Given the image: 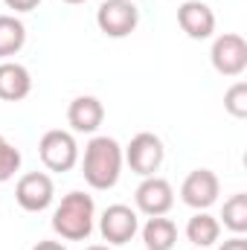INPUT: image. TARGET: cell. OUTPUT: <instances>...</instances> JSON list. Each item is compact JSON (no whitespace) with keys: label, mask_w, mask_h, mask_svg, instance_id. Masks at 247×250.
Segmentation results:
<instances>
[{"label":"cell","mask_w":247,"mask_h":250,"mask_svg":"<svg viewBox=\"0 0 247 250\" xmlns=\"http://www.w3.org/2000/svg\"><path fill=\"white\" fill-rule=\"evenodd\" d=\"M209 62L215 67V73L221 76H242L247 70V41L239 32H224L212 41L209 50Z\"/></svg>","instance_id":"obj_6"},{"label":"cell","mask_w":247,"mask_h":250,"mask_svg":"<svg viewBox=\"0 0 247 250\" xmlns=\"http://www.w3.org/2000/svg\"><path fill=\"white\" fill-rule=\"evenodd\" d=\"M186 239L198 250L212 248L221 239V221L215 215H209L206 209H198L189 221H186Z\"/></svg>","instance_id":"obj_14"},{"label":"cell","mask_w":247,"mask_h":250,"mask_svg":"<svg viewBox=\"0 0 247 250\" xmlns=\"http://www.w3.org/2000/svg\"><path fill=\"white\" fill-rule=\"evenodd\" d=\"M218 250H247V239L245 236H233V239H227Z\"/></svg>","instance_id":"obj_21"},{"label":"cell","mask_w":247,"mask_h":250,"mask_svg":"<svg viewBox=\"0 0 247 250\" xmlns=\"http://www.w3.org/2000/svg\"><path fill=\"white\" fill-rule=\"evenodd\" d=\"M21 151L0 134V184H6V181H12L15 178V172L21 169Z\"/></svg>","instance_id":"obj_19"},{"label":"cell","mask_w":247,"mask_h":250,"mask_svg":"<svg viewBox=\"0 0 247 250\" xmlns=\"http://www.w3.org/2000/svg\"><path fill=\"white\" fill-rule=\"evenodd\" d=\"M123 146L108 137V134H99L93 137L87 146H84V157H82V175H84V184L90 189H114L120 184V175H123Z\"/></svg>","instance_id":"obj_1"},{"label":"cell","mask_w":247,"mask_h":250,"mask_svg":"<svg viewBox=\"0 0 247 250\" xmlns=\"http://www.w3.org/2000/svg\"><path fill=\"white\" fill-rule=\"evenodd\" d=\"M195 250H198V248H195Z\"/></svg>","instance_id":"obj_25"},{"label":"cell","mask_w":247,"mask_h":250,"mask_svg":"<svg viewBox=\"0 0 247 250\" xmlns=\"http://www.w3.org/2000/svg\"><path fill=\"white\" fill-rule=\"evenodd\" d=\"M32 250H67V248H64L62 242H50V239H44V242H38Z\"/></svg>","instance_id":"obj_22"},{"label":"cell","mask_w":247,"mask_h":250,"mask_svg":"<svg viewBox=\"0 0 247 250\" xmlns=\"http://www.w3.org/2000/svg\"><path fill=\"white\" fill-rule=\"evenodd\" d=\"M84 250H111V248H108V245H87Z\"/></svg>","instance_id":"obj_23"},{"label":"cell","mask_w":247,"mask_h":250,"mask_svg":"<svg viewBox=\"0 0 247 250\" xmlns=\"http://www.w3.org/2000/svg\"><path fill=\"white\" fill-rule=\"evenodd\" d=\"M38 157L50 172H70L79 163V143L73 131H62V128L47 131L38 143Z\"/></svg>","instance_id":"obj_4"},{"label":"cell","mask_w":247,"mask_h":250,"mask_svg":"<svg viewBox=\"0 0 247 250\" xmlns=\"http://www.w3.org/2000/svg\"><path fill=\"white\" fill-rule=\"evenodd\" d=\"M224 111L236 120H245L247 117V82H236L227 87L224 93Z\"/></svg>","instance_id":"obj_18"},{"label":"cell","mask_w":247,"mask_h":250,"mask_svg":"<svg viewBox=\"0 0 247 250\" xmlns=\"http://www.w3.org/2000/svg\"><path fill=\"white\" fill-rule=\"evenodd\" d=\"M134 204L143 215L154 218V215H166L172 207H175V189L166 178H157V175H148L143 178V184L134 192Z\"/></svg>","instance_id":"obj_9"},{"label":"cell","mask_w":247,"mask_h":250,"mask_svg":"<svg viewBox=\"0 0 247 250\" xmlns=\"http://www.w3.org/2000/svg\"><path fill=\"white\" fill-rule=\"evenodd\" d=\"M143 242L145 250H172L178 242V227L166 215H154L143 224Z\"/></svg>","instance_id":"obj_15"},{"label":"cell","mask_w":247,"mask_h":250,"mask_svg":"<svg viewBox=\"0 0 247 250\" xmlns=\"http://www.w3.org/2000/svg\"><path fill=\"white\" fill-rule=\"evenodd\" d=\"M140 23V9L134 0H105L96 9V26L108 38H128Z\"/></svg>","instance_id":"obj_5"},{"label":"cell","mask_w":247,"mask_h":250,"mask_svg":"<svg viewBox=\"0 0 247 250\" xmlns=\"http://www.w3.org/2000/svg\"><path fill=\"white\" fill-rule=\"evenodd\" d=\"M137 230H140V218L125 204H111L99 218V233L108 245H128L137 236Z\"/></svg>","instance_id":"obj_10"},{"label":"cell","mask_w":247,"mask_h":250,"mask_svg":"<svg viewBox=\"0 0 247 250\" xmlns=\"http://www.w3.org/2000/svg\"><path fill=\"white\" fill-rule=\"evenodd\" d=\"M96 224V204L87 192H67L53 209V230L64 242H87Z\"/></svg>","instance_id":"obj_2"},{"label":"cell","mask_w":247,"mask_h":250,"mask_svg":"<svg viewBox=\"0 0 247 250\" xmlns=\"http://www.w3.org/2000/svg\"><path fill=\"white\" fill-rule=\"evenodd\" d=\"M178 23L192 41H206L215 32V12L201 0H186L178 9Z\"/></svg>","instance_id":"obj_11"},{"label":"cell","mask_w":247,"mask_h":250,"mask_svg":"<svg viewBox=\"0 0 247 250\" xmlns=\"http://www.w3.org/2000/svg\"><path fill=\"white\" fill-rule=\"evenodd\" d=\"M64 3H73V6H76V3H84V0H64Z\"/></svg>","instance_id":"obj_24"},{"label":"cell","mask_w":247,"mask_h":250,"mask_svg":"<svg viewBox=\"0 0 247 250\" xmlns=\"http://www.w3.org/2000/svg\"><path fill=\"white\" fill-rule=\"evenodd\" d=\"M53 198H56V187L47 172H26L15 184V201L26 212H44L53 204Z\"/></svg>","instance_id":"obj_7"},{"label":"cell","mask_w":247,"mask_h":250,"mask_svg":"<svg viewBox=\"0 0 247 250\" xmlns=\"http://www.w3.org/2000/svg\"><path fill=\"white\" fill-rule=\"evenodd\" d=\"M67 123L76 134H96L105 123V105L96 96H76L67 108Z\"/></svg>","instance_id":"obj_12"},{"label":"cell","mask_w":247,"mask_h":250,"mask_svg":"<svg viewBox=\"0 0 247 250\" xmlns=\"http://www.w3.org/2000/svg\"><path fill=\"white\" fill-rule=\"evenodd\" d=\"M218 192H221V181L212 169H195L181 184V201L198 212V209H209L218 201Z\"/></svg>","instance_id":"obj_8"},{"label":"cell","mask_w":247,"mask_h":250,"mask_svg":"<svg viewBox=\"0 0 247 250\" xmlns=\"http://www.w3.org/2000/svg\"><path fill=\"white\" fill-rule=\"evenodd\" d=\"M163 157H166V148H163V140L151 131H140L131 137V143L123 148V160L131 166L134 175L140 178H148L154 175L160 166H163Z\"/></svg>","instance_id":"obj_3"},{"label":"cell","mask_w":247,"mask_h":250,"mask_svg":"<svg viewBox=\"0 0 247 250\" xmlns=\"http://www.w3.org/2000/svg\"><path fill=\"white\" fill-rule=\"evenodd\" d=\"M32 93V76L23 64L0 62V99L3 102H21Z\"/></svg>","instance_id":"obj_13"},{"label":"cell","mask_w":247,"mask_h":250,"mask_svg":"<svg viewBox=\"0 0 247 250\" xmlns=\"http://www.w3.org/2000/svg\"><path fill=\"white\" fill-rule=\"evenodd\" d=\"M3 3H6V9H12V12H32V9H38L41 0H3Z\"/></svg>","instance_id":"obj_20"},{"label":"cell","mask_w":247,"mask_h":250,"mask_svg":"<svg viewBox=\"0 0 247 250\" xmlns=\"http://www.w3.org/2000/svg\"><path fill=\"white\" fill-rule=\"evenodd\" d=\"M26 44V26L15 15H0V62L18 56Z\"/></svg>","instance_id":"obj_16"},{"label":"cell","mask_w":247,"mask_h":250,"mask_svg":"<svg viewBox=\"0 0 247 250\" xmlns=\"http://www.w3.org/2000/svg\"><path fill=\"white\" fill-rule=\"evenodd\" d=\"M221 221L227 230H233V236H245L247 233V195L245 192H236L224 201V209H221Z\"/></svg>","instance_id":"obj_17"}]
</instances>
